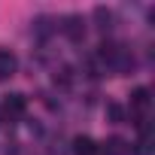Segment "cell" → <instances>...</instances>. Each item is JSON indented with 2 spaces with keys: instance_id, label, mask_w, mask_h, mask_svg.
Listing matches in <instances>:
<instances>
[{
  "instance_id": "5",
  "label": "cell",
  "mask_w": 155,
  "mask_h": 155,
  "mask_svg": "<svg viewBox=\"0 0 155 155\" xmlns=\"http://www.w3.org/2000/svg\"><path fill=\"white\" fill-rule=\"evenodd\" d=\"M15 70H18V58H15V52L6 49V46H0V79H9Z\"/></svg>"
},
{
  "instance_id": "3",
  "label": "cell",
  "mask_w": 155,
  "mask_h": 155,
  "mask_svg": "<svg viewBox=\"0 0 155 155\" xmlns=\"http://www.w3.org/2000/svg\"><path fill=\"white\" fill-rule=\"evenodd\" d=\"M149 107H152L149 88H134L131 91V116L134 119H146L149 116Z\"/></svg>"
},
{
  "instance_id": "8",
  "label": "cell",
  "mask_w": 155,
  "mask_h": 155,
  "mask_svg": "<svg viewBox=\"0 0 155 155\" xmlns=\"http://www.w3.org/2000/svg\"><path fill=\"white\" fill-rule=\"evenodd\" d=\"M52 31H58V18H52V15H37L34 18V34L37 37H49Z\"/></svg>"
},
{
  "instance_id": "4",
  "label": "cell",
  "mask_w": 155,
  "mask_h": 155,
  "mask_svg": "<svg viewBox=\"0 0 155 155\" xmlns=\"http://www.w3.org/2000/svg\"><path fill=\"white\" fill-rule=\"evenodd\" d=\"M91 18H94V25H97L101 34H110V31L116 28V12H113L110 6H94V9H91Z\"/></svg>"
},
{
  "instance_id": "10",
  "label": "cell",
  "mask_w": 155,
  "mask_h": 155,
  "mask_svg": "<svg viewBox=\"0 0 155 155\" xmlns=\"http://www.w3.org/2000/svg\"><path fill=\"white\" fill-rule=\"evenodd\" d=\"M134 155H152V134H143V137H140Z\"/></svg>"
},
{
  "instance_id": "2",
  "label": "cell",
  "mask_w": 155,
  "mask_h": 155,
  "mask_svg": "<svg viewBox=\"0 0 155 155\" xmlns=\"http://www.w3.org/2000/svg\"><path fill=\"white\" fill-rule=\"evenodd\" d=\"M0 113H3L6 119H21V116L28 113V97H25V94H18V91L6 94V97H3V104H0Z\"/></svg>"
},
{
  "instance_id": "6",
  "label": "cell",
  "mask_w": 155,
  "mask_h": 155,
  "mask_svg": "<svg viewBox=\"0 0 155 155\" xmlns=\"http://www.w3.org/2000/svg\"><path fill=\"white\" fill-rule=\"evenodd\" d=\"M97 152H101V155H131V146H128V140H122V137H110L104 146H97Z\"/></svg>"
},
{
  "instance_id": "1",
  "label": "cell",
  "mask_w": 155,
  "mask_h": 155,
  "mask_svg": "<svg viewBox=\"0 0 155 155\" xmlns=\"http://www.w3.org/2000/svg\"><path fill=\"white\" fill-rule=\"evenodd\" d=\"M58 28H61V34H64L70 43H82V40H85V18H82V15H64Z\"/></svg>"
},
{
  "instance_id": "7",
  "label": "cell",
  "mask_w": 155,
  "mask_h": 155,
  "mask_svg": "<svg viewBox=\"0 0 155 155\" xmlns=\"http://www.w3.org/2000/svg\"><path fill=\"white\" fill-rule=\"evenodd\" d=\"M73 155H97V143L85 134L79 137H73Z\"/></svg>"
},
{
  "instance_id": "9",
  "label": "cell",
  "mask_w": 155,
  "mask_h": 155,
  "mask_svg": "<svg viewBox=\"0 0 155 155\" xmlns=\"http://www.w3.org/2000/svg\"><path fill=\"white\" fill-rule=\"evenodd\" d=\"M107 119H110L113 125H122V122H125V107L116 104V101H107Z\"/></svg>"
}]
</instances>
